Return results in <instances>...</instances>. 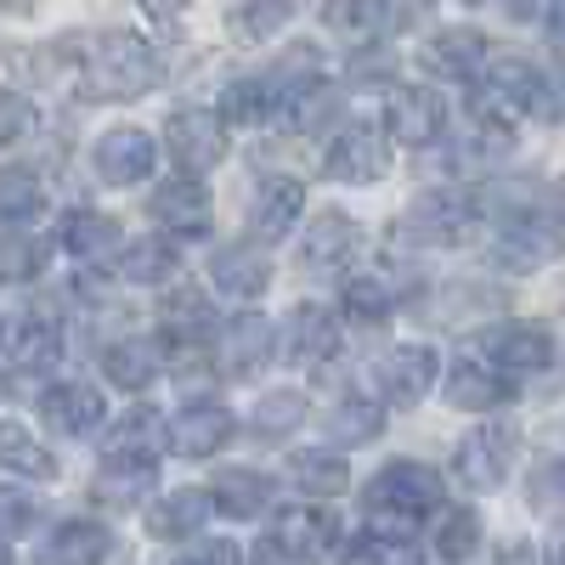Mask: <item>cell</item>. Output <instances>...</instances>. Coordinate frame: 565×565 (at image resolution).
Instances as JSON below:
<instances>
[{
    "instance_id": "cell-19",
    "label": "cell",
    "mask_w": 565,
    "mask_h": 565,
    "mask_svg": "<svg viewBox=\"0 0 565 565\" xmlns=\"http://www.w3.org/2000/svg\"><path fill=\"white\" fill-rule=\"evenodd\" d=\"M340 351V317L328 306H300L289 322H282V356L300 362V367H317Z\"/></svg>"
},
{
    "instance_id": "cell-17",
    "label": "cell",
    "mask_w": 565,
    "mask_h": 565,
    "mask_svg": "<svg viewBox=\"0 0 565 565\" xmlns=\"http://www.w3.org/2000/svg\"><path fill=\"white\" fill-rule=\"evenodd\" d=\"M509 396H514V380H509V373H498L487 356H463L447 373V407H458V413H492Z\"/></svg>"
},
{
    "instance_id": "cell-55",
    "label": "cell",
    "mask_w": 565,
    "mask_h": 565,
    "mask_svg": "<svg viewBox=\"0 0 565 565\" xmlns=\"http://www.w3.org/2000/svg\"><path fill=\"white\" fill-rule=\"evenodd\" d=\"M0 565H12V543L7 537H0Z\"/></svg>"
},
{
    "instance_id": "cell-32",
    "label": "cell",
    "mask_w": 565,
    "mask_h": 565,
    "mask_svg": "<svg viewBox=\"0 0 565 565\" xmlns=\"http://www.w3.org/2000/svg\"><path fill=\"white\" fill-rule=\"evenodd\" d=\"M63 362V328L52 317H29L12 334V373H45Z\"/></svg>"
},
{
    "instance_id": "cell-20",
    "label": "cell",
    "mask_w": 565,
    "mask_h": 565,
    "mask_svg": "<svg viewBox=\"0 0 565 565\" xmlns=\"http://www.w3.org/2000/svg\"><path fill=\"white\" fill-rule=\"evenodd\" d=\"M114 554V532L97 526V521H63L52 526V537H45L34 548L29 565H103Z\"/></svg>"
},
{
    "instance_id": "cell-44",
    "label": "cell",
    "mask_w": 565,
    "mask_h": 565,
    "mask_svg": "<svg viewBox=\"0 0 565 565\" xmlns=\"http://www.w3.org/2000/svg\"><path fill=\"white\" fill-rule=\"evenodd\" d=\"M526 498L537 514H565V458H543L526 481Z\"/></svg>"
},
{
    "instance_id": "cell-42",
    "label": "cell",
    "mask_w": 565,
    "mask_h": 565,
    "mask_svg": "<svg viewBox=\"0 0 565 565\" xmlns=\"http://www.w3.org/2000/svg\"><path fill=\"white\" fill-rule=\"evenodd\" d=\"M340 317L373 328V322H385L391 317V289L380 277H345V289H340Z\"/></svg>"
},
{
    "instance_id": "cell-46",
    "label": "cell",
    "mask_w": 565,
    "mask_h": 565,
    "mask_svg": "<svg viewBox=\"0 0 565 565\" xmlns=\"http://www.w3.org/2000/svg\"><path fill=\"white\" fill-rule=\"evenodd\" d=\"M170 565H244V548L226 543V537H204V543H193L186 554H175Z\"/></svg>"
},
{
    "instance_id": "cell-27",
    "label": "cell",
    "mask_w": 565,
    "mask_h": 565,
    "mask_svg": "<svg viewBox=\"0 0 565 565\" xmlns=\"http://www.w3.org/2000/svg\"><path fill=\"white\" fill-rule=\"evenodd\" d=\"M57 238H63V249H68L74 260H103V255H114V249H119V221H114V215H103V210L74 204V210H63Z\"/></svg>"
},
{
    "instance_id": "cell-30",
    "label": "cell",
    "mask_w": 565,
    "mask_h": 565,
    "mask_svg": "<svg viewBox=\"0 0 565 565\" xmlns=\"http://www.w3.org/2000/svg\"><path fill=\"white\" fill-rule=\"evenodd\" d=\"M159 367H164L159 340H114L103 351V373L114 380V391H148L159 380Z\"/></svg>"
},
{
    "instance_id": "cell-18",
    "label": "cell",
    "mask_w": 565,
    "mask_h": 565,
    "mask_svg": "<svg viewBox=\"0 0 565 565\" xmlns=\"http://www.w3.org/2000/svg\"><path fill=\"white\" fill-rule=\"evenodd\" d=\"M103 396L90 391V385H79V380H68V385H45L40 391V424L52 436H90L103 424Z\"/></svg>"
},
{
    "instance_id": "cell-15",
    "label": "cell",
    "mask_w": 565,
    "mask_h": 565,
    "mask_svg": "<svg viewBox=\"0 0 565 565\" xmlns=\"http://www.w3.org/2000/svg\"><path fill=\"white\" fill-rule=\"evenodd\" d=\"M424 68H430L436 79H458V85H481L487 63H492V45L481 29H441L424 40Z\"/></svg>"
},
{
    "instance_id": "cell-1",
    "label": "cell",
    "mask_w": 565,
    "mask_h": 565,
    "mask_svg": "<svg viewBox=\"0 0 565 565\" xmlns=\"http://www.w3.org/2000/svg\"><path fill=\"white\" fill-rule=\"evenodd\" d=\"M164 79V57L136 29L74 34V97L79 103H136Z\"/></svg>"
},
{
    "instance_id": "cell-23",
    "label": "cell",
    "mask_w": 565,
    "mask_h": 565,
    "mask_svg": "<svg viewBox=\"0 0 565 565\" xmlns=\"http://www.w3.org/2000/svg\"><path fill=\"white\" fill-rule=\"evenodd\" d=\"M170 441V424L153 407H130L114 418L103 458H130V463H159V447Z\"/></svg>"
},
{
    "instance_id": "cell-51",
    "label": "cell",
    "mask_w": 565,
    "mask_h": 565,
    "mask_svg": "<svg viewBox=\"0 0 565 565\" xmlns=\"http://www.w3.org/2000/svg\"><path fill=\"white\" fill-rule=\"evenodd\" d=\"M498 565H537V554H532V543H503Z\"/></svg>"
},
{
    "instance_id": "cell-37",
    "label": "cell",
    "mask_w": 565,
    "mask_h": 565,
    "mask_svg": "<svg viewBox=\"0 0 565 565\" xmlns=\"http://www.w3.org/2000/svg\"><path fill=\"white\" fill-rule=\"evenodd\" d=\"M159 476V463H130V458H103L97 463V498L114 503V509H130L136 498H148Z\"/></svg>"
},
{
    "instance_id": "cell-8",
    "label": "cell",
    "mask_w": 565,
    "mask_h": 565,
    "mask_svg": "<svg viewBox=\"0 0 565 565\" xmlns=\"http://www.w3.org/2000/svg\"><path fill=\"white\" fill-rule=\"evenodd\" d=\"M164 153L186 170V175H204L226 159V119L221 108H175L164 119Z\"/></svg>"
},
{
    "instance_id": "cell-45",
    "label": "cell",
    "mask_w": 565,
    "mask_h": 565,
    "mask_svg": "<svg viewBox=\"0 0 565 565\" xmlns=\"http://www.w3.org/2000/svg\"><path fill=\"white\" fill-rule=\"evenodd\" d=\"M40 526V498L18 492V487H0V537H23Z\"/></svg>"
},
{
    "instance_id": "cell-48",
    "label": "cell",
    "mask_w": 565,
    "mask_h": 565,
    "mask_svg": "<svg viewBox=\"0 0 565 565\" xmlns=\"http://www.w3.org/2000/svg\"><path fill=\"white\" fill-rule=\"evenodd\" d=\"M543 119H565V63L548 68V85H543Z\"/></svg>"
},
{
    "instance_id": "cell-54",
    "label": "cell",
    "mask_w": 565,
    "mask_h": 565,
    "mask_svg": "<svg viewBox=\"0 0 565 565\" xmlns=\"http://www.w3.org/2000/svg\"><path fill=\"white\" fill-rule=\"evenodd\" d=\"M548 565H565V537L554 543V554H548Z\"/></svg>"
},
{
    "instance_id": "cell-40",
    "label": "cell",
    "mask_w": 565,
    "mask_h": 565,
    "mask_svg": "<svg viewBox=\"0 0 565 565\" xmlns=\"http://www.w3.org/2000/svg\"><path fill=\"white\" fill-rule=\"evenodd\" d=\"M300 424H306V396L300 391H266L249 413V430L260 441H282V436H295Z\"/></svg>"
},
{
    "instance_id": "cell-52",
    "label": "cell",
    "mask_w": 565,
    "mask_h": 565,
    "mask_svg": "<svg viewBox=\"0 0 565 565\" xmlns=\"http://www.w3.org/2000/svg\"><path fill=\"white\" fill-rule=\"evenodd\" d=\"M543 29H548L554 45H565V0H554V7L543 12Z\"/></svg>"
},
{
    "instance_id": "cell-33",
    "label": "cell",
    "mask_w": 565,
    "mask_h": 565,
    "mask_svg": "<svg viewBox=\"0 0 565 565\" xmlns=\"http://www.w3.org/2000/svg\"><path fill=\"white\" fill-rule=\"evenodd\" d=\"M119 277L136 282V289H159V282L175 277V244L159 238V232H153V238L125 244V255H119Z\"/></svg>"
},
{
    "instance_id": "cell-13",
    "label": "cell",
    "mask_w": 565,
    "mask_h": 565,
    "mask_svg": "<svg viewBox=\"0 0 565 565\" xmlns=\"http://www.w3.org/2000/svg\"><path fill=\"white\" fill-rule=\"evenodd\" d=\"M362 249V226L340 210H322L311 226H306V238H300V266L311 277H340Z\"/></svg>"
},
{
    "instance_id": "cell-50",
    "label": "cell",
    "mask_w": 565,
    "mask_h": 565,
    "mask_svg": "<svg viewBox=\"0 0 565 565\" xmlns=\"http://www.w3.org/2000/svg\"><path fill=\"white\" fill-rule=\"evenodd\" d=\"M554 7V0H509V18H521V23H543V12Z\"/></svg>"
},
{
    "instance_id": "cell-26",
    "label": "cell",
    "mask_w": 565,
    "mask_h": 565,
    "mask_svg": "<svg viewBox=\"0 0 565 565\" xmlns=\"http://www.w3.org/2000/svg\"><path fill=\"white\" fill-rule=\"evenodd\" d=\"M266 362H271V322L249 311L221 334V367H226V380H249Z\"/></svg>"
},
{
    "instance_id": "cell-53",
    "label": "cell",
    "mask_w": 565,
    "mask_h": 565,
    "mask_svg": "<svg viewBox=\"0 0 565 565\" xmlns=\"http://www.w3.org/2000/svg\"><path fill=\"white\" fill-rule=\"evenodd\" d=\"M34 0H0V12H29Z\"/></svg>"
},
{
    "instance_id": "cell-4",
    "label": "cell",
    "mask_w": 565,
    "mask_h": 565,
    "mask_svg": "<svg viewBox=\"0 0 565 565\" xmlns=\"http://www.w3.org/2000/svg\"><path fill=\"white\" fill-rule=\"evenodd\" d=\"M391 130L373 125V119H351L328 136V153H322V175L340 181V186H373L385 181L391 170Z\"/></svg>"
},
{
    "instance_id": "cell-36",
    "label": "cell",
    "mask_w": 565,
    "mask_h": 565,
    "mask_svg": "<svg viewBox=\"0 0 565 565\" xmlns=\"http://www.w3.org/2000/svg\"><path fill=\"white\" fill-rule=\"evenodd\" d=\"M277 537L289 543V548H300V554H311V559H322L328 548L340 543V521L328 509H289L277 521Z\"/></svg>"
},
{
    "instance_id": "cell-6",
    "label": "cell",
    "mask_w": 565,
    "mask_h": 565,
    "mask_svg": "<svg viewBox=\"0 0 565 565\" xmlns=\"http://www.w3.org/2000/svg\"><path fill=\"white\" fill-rule=\"evenodd\" d=\"M514 452H521V430H514V424H476V430L452 447V476L469 492H498L514 469Z\"/></svg>"
},
{
    "instance_id": "cell-35",
    "label": "cell",
    "mask_w": 565,
    "mask_h": 565,
    "mask_svg": "<svg viewBox=\"0 0 565 565\" xmlns=\"http://www.w3.org/2000/svg\"><path fill=\"white\" fill-rule=\"evenodd\" d=\"M481 537H487V521H481L476 509H447L441 526L430 532V548L447 565H469V559H476V548H481Z\"/></svg>"
},
{
    "instance_id": "cell-9",
    "label": "cell",
    "mask_w": 565,
    "mask_h": 565,
    "mask_svg": "<svg viewBox=\"0 0 565 565\" xmlns=\"http://www.w3.org/2000/svg\"><path fill=\"white\" fill-rule=\"evenodd\" d=\"M436 373H441L436 345H391L380 362H373V385H380L385 407H418L436 391Z\"/></svg>"
},
{
    "instance_id": "cell-43",
    "label": "cell",
    "mask_w": 565,
    "mask_h": 565,
    "mask_svg": "<svg viewBox=\"0 0 565 565\" xmlns=\"http://www.w3.org/2000/svg\"><path fill=\"white\" fill-rule=\"evenodd\" d=\"M34 125H40L34 97H23V90H12V85H0V153L18 148V141H29Z\"/></svg>"
},
{
    "instance_id": "cell-14",
    "label": "cell",
    "mask_w": 565,
    "mask_h": 565,
    "mask_svg": "<svg viewBox=\"0 0 565 565\" xmlns=\"http://www.w3.org/2000/svg\"><path fill=\"white\" fill-rule=\"evenodd\" d=\"M153 221L170 232V238H204L210 232V186H204V175H170V181H159V193H153Z\"/></svg>"
},
{
    "instance_id": "cell-16",
    "label": "cell",
    "mask_w": 565,
    "mask_h": 565,
    "mask_svg": "<svg viewBox=\"0 0 565 565\" xmlns=\"http://www.w3.org/2000/svg\"><path fill=\"white\" fill-rule=\"evenodd\" d=\"M306 215V186L295 175H266L249 199V238L255 244H282Z\"/></svg>"
},
{
    "instance_id": "cell-56",
    "label": "cell",
    "mask_w": 565,
    "mask_h": 565,
    "mask_svg": "<svg viewBox=\"0 0 565 565\" xmlns=\"http://www.w3.org/2000/svg\"><path fill=\"white\" fill-rule=\"evenodd\" d=\"M458 7H481V0H458Z\"/></svg>"
},
{
    "instance_id": "cell-22",
    "label": "cell",
    "mask_w": 565,
    "mask_h": 565,
    "mask_svg": "<svg viewBox=\"0 0 565 565\" xmlns=\"http://www.w3.org/2000/svg\"><path fill=\"white\" fill-rule=\"evenodd\" d=\"M210 282H215L226 300H260L271 289V260L260 249H244V244L215 249L210 255Z\"/></svg>"
},
{
    "instance_id": "cell-28",
    "label": "cell",
    "mask_w": 565,
    "mask_h": 565,
    "mask_svg": "<svg viewBox=\"0 0 565 565\" xmlns=\"http://www.w3.org/2000/svg\"><path fill=\"white\" fill-rule=\"evenodd\" d=\"M271 481L260 476V469H221V476L210 481V498L221 514H232V521H255V514L271 509Z\"/></svg>"
},
{
    "instance_id": "cell-21",
    "label": "cell",
    "mask_w": 565,
    "mask_h": 565,
    "mask_svg": "<svg viewBox=\"0 0 565 565\" xmlns=\"http://www.w3.org/2000/svg\"><path fill=\"white\" fill-rule=\"evenodd\" d=\"M306 12V0H232L226 7V40L232 45H266Z\"/></svg>"
},
{
    "instance_id": "cell-2",
    "label": "cell",
    "mask_w": 565,
    "mask_h": 565,
    "mask_svg": "<svg viewBox=\"0 0 565 565\" xmlns=\"http://www.w3.org/2000/svg\"><path fill=\"white\" fill-rule=\"evenodd\" d=\"M441 498H447V481L436 476L430 463H418V458H391L380 476L367 481L362 509H367L373 526L407 532V537H413V526L430 521V514L441 509Z\"/></svg>"
},
{
    "instance_id": "cell-7",
    "label": "cell",
    "mask_w": 565,
    "mask_h": 565,
    "mask_svg": "<svg viewBox=\"0 0 565 565\" xmlns=\"http://www.w3.org/2000/svg\"><path fill=\"white\" fill-rule=\"evenodd\" d=\"M476 356H487L498 373H509V380H532V373H543V367H554V334L543 322H492V328H481L476 334Z\"/></svg>"
},
{
    "instance_id": "cell-38",
    "label": "cell",
    "mask_w": 565,
    "mask_h": 565,
    "mask_svg": "<svg viewBox=\"0 0 565 565\" xmlns=\"http://www.w3.org/2000/svg\"><path fill=\"white\" fill-rule=\"evenodd\" d=\"M45 238H34V232L12 226V232H0V289H18V282H34L45 271Z\"/></svg>"
},
{
    "instance_id": "cell-24",
    "label": "cell",
    "mask_w": 565,
    "mask_h": 565,
    "mask_svg": "<svg viewBox=\"0 0 565 565\" xmlns=\"http://www.w3.org/2000/svg\"><path fill=\"white\" fill-rule=\"evenodd\" d=\"M322 29L351 40V45H373V40H385L396 29V7L391 0H328Z\"/></svg>"
},
{
    "instance_id": "cell-5",
    "label": "cell",
    "mask_w": 565,
    "mask_h": 565,
    "mask_svg": "<svg viewBox=\"0 0 565 565\" xmlns=\"http://www.w3.org/2000/svg\"><path fill=\"white\" fill-rule=\"evenodd\" d=\"M476 221H481V210H476V199H463V193H418L407 210H402V238L407 244H418V249H452V244H469L476 238Z\"/></svg>"
},
{
    "instance_id": "cell-49",
    "label": "cell",
    "mask_w": 565,
    "mask_h": 565,
    "mask_svg": "<svg viewBox=\"0 0 565 565\" xmlns=\"http://www.w3.org/2000/svg\"><path fill=\"white\" fill-rule=\"evenodd\" d=\"M136 7L148 12L153 23H175V18H181L186 7H193V0H136Z\"/></svg>"
},
{
    "instance_id": "cell-47",
    "label": "cell",
    "mask_w": 565,
    "mask_h": 565,
    "mask_svg": "<svg viewBox=\"0 0 565 565\" xmlns=\"http://www.w3.org/2000/svg\"><path fill=\"white\" fill-rule=\"evenodd\" d=\"M249 565H317L311 554H300V548H289V543H282L277 532L271 537H260L255 548H249Z\"/></svg>"
},
{
    "instance_id": "cell-41",
    "label": "cell",
    "mask_w": 565,
    "mask_h": 565,
    "mask_svg": "<svg viewBox=\"0 0 565 565\" xmlns=\"http://www.w3.org/2000/svg\"><path fill=\"white\" fill-rule=\"evenodd\" d=\"M45 210V186L29 170H0V226H29Z\"/></svg>"
},
{
    "instance_id": "cell-39",
    "label": "cell",
    "mask_w": 565,
    "mask_h": 565,
    "mask_svg": "<svg viewBox=\"0 0 565 565\" xmlns=\"http://www.w3.org/2000/svg\"><path fill=\"white\" fill-rule=\"evenodd\" d=\"M345 565H418V543L407 532L367 526L345 543Z\"/></svg>"
},
{
    "instance_id": "cell-3",
    "label": "cell",
    "mask_w": 565,
    "mask_h": 565,
    "mask_svg": "<svg viewBox=\"0 0 565 565\" xmlns=\"http://www.w3.org/2000/svg\"><path fill=\"white\" fill-rule=\"evenodd\" d=\"M492 221H498L492 260L503 271H537L565 255V215L548 204H509V210H492Z\"/></svg>"
},
{
    "instance_id": "cell-12",
    "label": "cell",
    "mask_w": 565,
    "mask_h": 565,
    "mask_svg": "<svg viewBox=\"0 0 565 565\" xmlns=\"http://www.w3.org/2000/svg\"><path fill=\"white\" fill-rule=\"evenodd\" d=\"M232 436H238V418H232L226 402H186L170 418V452L175 458H215Z\"/></svg>"
},
{
    "instance_id": "cell-10",
    "label": "cell",
    "mask_w": 565,
    "mask_h": 565,
    "mask_svg": "<svg viewBox=\"0 0 565 565\" xmlns=\"http://www.w3.org/2000/svg\"><path fill=\"white\" fill-rule=\"evenodd\" d=\"M385 130L402 148H430L447 136V97L430 85H396L385 103Z\"/></svg>"
},
{
    "instance_id": "cell-34",
    "label": "cell",
    "mask_w": 565,
    "mask_h": 565,
    "mask_svg": "<svg viewBox=\"0 0 565 565\" xmlns=\"http://www.w3.org/2000/svg\"><path fill=\"white\" fill-rule=\"evenodd\" d=\"M385 430V402L380 396H340L328 407V436L345 441V447H362Z\"/></svg>"
},
{
    "instance_id": "cell-29",
    "label": "cell",
    "mask_w": 565,
    "mask_h": 565,
    "mask_svg": "<svg viewBox=\"0 0 565 565\" xmlns=\"http://www.w3.org/2000/svg\"><path fill=\"white\" fill-rule=\"evenodd\" d=\"M289 476L311 498H340L351 487V463L340 447H306V452H289Z\"/></svg>"
},
{
    "instance_id": "cell-25",
    "label": "cell",
    "mask_w": 565,
    "mask_h": 565,
    "mask_svg": "<svg viewBox=\"0 0 565 565\" xmlns=\"http://www.w3.org/2000/svg\"><path fill=\"white\" fill-rule=\"evenodd\" d=\"M215 498L199 492V487H181V492H164L153 509H148V537L153 543H175V537H193L204 521H210Z\"/></svg>"
},
{
    "instance_id": "cell-31",
    "label": "cell",
    "mask_w": 565,
    "mask_h": 565,
    "mask_svg": "<svg viewBox=\"0 0 565 565\" xmlns=\"http://www.w3.org/2000/svg\"><path fill=\"white\" fill-rule=\"evenodd\" d=\"M0 469H7V476H23V481H57L52 447H40V436H29L12 418H0Z\"/></svg>"
},
{
    "instance_id": "cell-11",
    "label": "cell",
    "mask_w": 565,
    "mask_h": 565,
    "mask_svg": "<svg viewBox=\"0 0 565 565\" xmlns=\"http://www.w3.org/2000/svg\"><path fill=\"white\" fill-rule=\"evenodd\" d=\"M90 164H97V181H108V186H136V181H148V175H153L159 148H153V136H148V130L114 125V130L97 136V148H90Z\"/></svg>"
}]
</instances>
